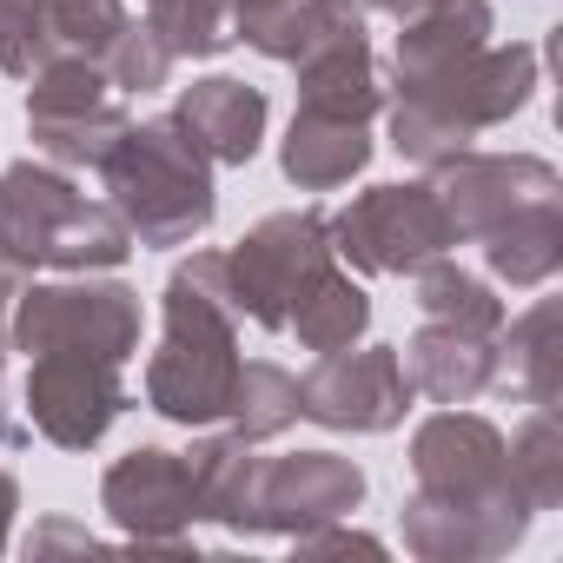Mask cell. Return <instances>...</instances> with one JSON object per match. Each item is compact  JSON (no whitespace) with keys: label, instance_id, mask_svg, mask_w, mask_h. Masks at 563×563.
<instances>
[{"label":"cell","instance_id":"obj_1","mask_svg":"<svg viewBox=\"0 0 563 563\" xmlns=\"http://www.w3.org/2000/svg\"><path fill=\"white\" fill-rule=\"evenodd\" d=\"M159 352L146 358V405L166 424H219L232 378L245 365L239 352V306L225 292V252H192L173 265L159 292Z\"/></svg>","mask_w":563,"mask_h":563},{"label":"cell","instance_id":"obj_2","mask_svg":"<svg viewBox=\"0 0 563 563\" xmlns=\"http://www.w3.org/2000/svg\"><path fill=\"white\" fill-rule=\"evenodd\" d=\"M126 219L107 199H87L67 166H0V265L8 272H113L126 265Z\"/></svg>","mask_w":563,"mask_h":563},{"label":"cell","instance_id":"obj_3","mask_svg":"<svg viewBox=\"0 0 563 563\" xmlns=\"http://www.w3.org/2000/svg\"><path fill=\"white\" fill-rule=\"evenodd\" d=\"M537 47L510 41V47H477L471 60H457L451 74L438 80H418V87H391L385 93V113H391V146L411 159V166H438L451 153H464L477 133L517 120L537 93Z\"/></svg>","mask_w":563,"mask_h":563},{"label":"cell","instance_id":"obj_4","mask_svg":"<svg viewBox=\"0 0 563 563\" xmlns=\"http://www.w3.org/2000/svg\"><path fill=\"white\" fill-rule=\"evenodd\" d=\"M107 179V206L126 219L133 245H192L212 212H219V186H212V159L192 146V133L159 113V120H133L113 153L100 159Z\"/></svg>","mask_w":563,"mask_h":563},{"label":"cell","instance_id":"obj_5","mask_svg":"<svg viewBox=\"0 0 563 563\" xmlns=\"http://www.w3.org/2000/svg\"><path fill=\"white\" fill-rule=\"evenodd\" d=\"M411 490L424 504H444V510H464L477 517L484 530H497L504 550L523 543L530 530V497L517 490L510 477V451H504V431L464 405H444L431 411L418 431H411Z\"/></svg>","mask_w":563,"mask_h":563},{"label":"cell","instance_id":"obj_6","mask_svg":"<svg viewBox=\"0 0 563 563\" xmlns=\"http://www.w3.org/2000/svg\"><path fill=\"white\" fill-rule=\"evenodd\" d=\"M140 292L107 272H67L54 286H21L8 306V345L41 358V352H93L126 365L140 352Z\"/></svg>","mask_w":563,"mask_h":563},{"label":"cell","instance_id":"obj_7","mask_svg":"<svg viewBox=\"0 0 563 563\" xmlns=\"http://www.w3.org/2000/svg\"><path fill=\"white\" fill-rule=\"evenodd\" d=\"M332 212L299 206V212H272L258 219L232 252H225V292L239 306V319H252L258 332H286L299 292L319 272H332Z\"/></svg>","mask_w":563,"mask_h":563},{"label":"cell","instance_id":"obj_8","mask_svg":"<svg viewBox=\"0 0 563 563\" xmlns=\"http://www.w3.org/2000/svg\"><path fill=\"white\" fill-rule=\"evenodd\" d=\"M451 245L457 232L424 179L365 186L345 212H332V252L372 278H411L424 258H444Z\"/></svg>","mask_w":563,"mask_h":563},{"label":"cell","instance_id":"obj_9","mask_svg":"<svg viewBox=\"0 0 563 563\" xmlns=\"http://www.w3.org/2000/svg\"><path fill=\"white\" fill-rule=\"evenodd\" d=\"M133 126L126 100L107 87V74L93 60H54L27 80V133H34V153L80 173L113 153V140Z\"/></svg>","mask_w":563,"mask_h":563},{"label":"cell","instance_id":"obj_10","mask_svg":"<svg viewBox=\"0 0 563 563\" xmlns=\"http://www.w3.org/2000/svg\"><path fill=\"white\" fill-rule=\"evenodd\" d=\"M411 378L398 345H345V352H319V365L299 378V418L325 424V431H352V438H385L405 424L411 411Z\"/></svg>","mask_w":563,"mask_h":563},{"label":"cell","instance_id":"obj_11","mask_svg":"<svg viewBox=\"0 0 563 563\" xmlns=\"http://www.w3.org/2000/svg\"><path fill=\"white\" fill-rule=\"evenodd\" d=\"M424 173H431L424 186L438 192V206H444L457 245H477V239L497 232L510 212H523V206L563 192L556 166L537 159V153H477V146H464V153H451V159H438V166H424Z\"/></svg>","mask_w":563,"mask_h":563},{"label":"cell","instance_id":"obj_12","mask_svg":"<svg viewBox=\"0 0 563 563\" xmlns=\"http://www.w3.org/2000/svg\"><path fill=\"white\" fill-rule=\"evenodd\" d=\"M126 411V365L93 352L27 358V424L60 451H93Z\"/></svg>","mask_w":563,"mask_h":563},{"label":"cell","instance_id":"obj_13","mask_svg":"<svg viewBox=\"0 0 563 563\" xmlns=\"http://www.w3.org/2000/svg\"><path fill=\"white\" fill-rule=\"evenodd\" d=\"M100 510L140 550H192L199 497H192V477H186V451L140 444V451L113 457L107 477H100Z\"/></svg>","mask_w":563,"mask_h":563},{"label":"cell","instance_id":"obj_14","mask_svg":"<svg viewBox=\"0 0 563 563\" xmlns=\"http://www.w3.org/2000/svg\"><path fill=\"white\" fill-rule=\"evenodd\" d=\"M365 504V471L339 451H286L258 457L252 484V530L245 537H306L319 523H339Z\"/></svg>","mask_w":563,"mask_h":563},{"label":"cell","instance_id":"obj_15","mask_svg":"<svg viewBox=\"0 0 563 563\" xmlns=\"http://www.w3.org/2000/svg\"><path fill=\"white\" fill-rule=\"evenodd\" d=\"M126 0H8L0 14V74L34 80L54 60H93L126 27Z\"/></svg>","mask_w":563,"mask_h":563},{"label":"cell","instance_id":"obj_16","mask_svg":"<svg viewBox=\"0 0 563 563\" xmlns=\"http://www.w3.org/2000/svg\"><path fill=\"white\" fill-rule=\"evenodd\" d=\"M405 378L418 398L431 405H477L484 391H497V332H464L444 319H424L405 345Z\"/></svg>","mask_w":563,"mask_h":563},{"label":"cell","instance_id":"obj_17","mask_svg":"<svg viewBox=\"0 0 563 563\" xmlns=\"http://www.w3.org/2000/svg\"><path fill=\"white\" fill-rule=\"evenodd\" d=\"M490 34H497L490 0H418L391 41V87H418V80L451 74L457 60L490 47Z\"/></svg>","mask_w":563,"mask_h":563},{"label":"cell","instance_id":"obj_18","mask_svg":"<svg viewBox=\"0 0 563 563\" xmlns=\"http://www.w3.org/2000/svg\"><path fill=\"white\" fill-rule=\"evenodd\" d=\"M173 120L192 133V146L212 159V166H245L258 146H265V93L252 80H232V74H206L192 87H179L173 100Z\"/></svg>","mask_w":563,"mask_h":563},{"label":"cell","instance_id":"obj_19","mask_svg":"<svg viewBox=\"0 0 563 563\" xmlns=\"http://www.w3.org/2000/svg\"><path fill=\"white\" fill-rule=\"evenodd\" d=\"M292 74H299V113L358 120V126H372L385 113V80H378V54L365 34H345V41L306 54Z\"/></svg>","mask_w":563,"mask_h":563},{"label":"cell","instance_id":"obj_20","mask_svg":"<svg viewBox=\"0 0 563 563\" xmlns=\"http://www.w3.org/2000/svg\"><path fill=\"white\" fill-rule=\"evenodd\" d=\"M372 166V126L358 120H325V113H292L278 140V173L299 192H339Z\"/></svg>","mask_w":563,"mask_h":563},{"label":"cell","instance_id":"obj_21","mask_svg":"<svg viewBox=\"0 0 563 563\" xmlns=\"http://www.w3.org/2000/svg\"><path fill=\"white\" fill-rule=\"evenodd\" d=\"M497 391H517L523 405H543V411L563 405V312H556V299H537L523 319H504Z\"/></svg>","mask_w":563,"mask_h":563},{"label":"cell","instance_id":"obj_22","mask_svg":"<svg viewBox=\"0 0 563 563\" xmlns=\"http://www.w3.org/2000/svg\"><path fill=\"white\" fill-rule=\"evenodd\" d=\"M345 34H365V14L352 0H278V8L232 27V41H245L252 54H265L278 67H299L306 54H319V47H332Z\"/></svg>","mask_w":563,"mask_h":563},{"label":"cell","instance_id":"obj_23","mask_svg":"<svg viewBox=\"0 0 563 563\" xmlns=\"http://www.w3.org/2000/svg\"><path fill=\"white\" fill-rule=\"evenodd\" d=\"M477 245H484V265H490L497 286H510V292L550 286L556 265H563V192H556V199H537V206H523V212H510V219H504L497 232H484Z\"/></svg>","mask_w":563,"mask_h":563},{"label":"cell","instance_id":"obj_24","mask_svg":"<svg viewBox=\"0 0 563 563\" xmlns=\"http://www.w3.org/2000/svg\"><path fill=\"white\" fill-rule=\"evenodd\" d=\"M186 477L199 497V523H225L232 537L252 530V484H258V444L225 431V438H199L186 451Z\"/></svg>","mask_w":563,"mask_h":563},{"label":"cell","instance_id":"obj_25","mask_svg":"<svg viewBox=\"0 0 563 563\" xmlns=\"http://www.w3.org/2000/svg\"><path fill=\"white\" fill-rule=\"evenodd\" d=\"M286 332H292L306 352H345V345H358V339L372 332V292L358 286L345 265H332V272H319L312 286L299 292Z\"/></svg>","mask_w":563,"mask_h":563},{"label":"cell","instance_id":"obj_26","mask_svg":"<svg viewBox=\"0 0 563 563\" xmlns=\"http://www.w3.org/2000/svg\"><path fill=\"white\" fill-rule=\"evenodd\" d=\"M411 306L424 319H444V325H464V332H504V299L484 286L477 272H464L451 252L424 258L411 272Z\"/></svg>","mask_w":563,"mask_h":563},{"label":"cell","instance_id":"obj_27","mask_svg":"<svg viewBox=\"0 0 563 563\" xmlns=\"http://www.w3.org/2000/svg\"><path fill=\"white\" fill-rule=\"evenodd\" d=\"M225 418L239 438L252 444H272L299 424V378L278 365V358H245L239 378H232V398H225Z\"/></svg>","mask_w":563,"mask_h":563},{"label":"cell","instance_id":"obj_28","mask_svg":"<svg viewBox=\"0 0 563 563\" xmlns=\"http://www.w3.org/2000/svg\"><path fill=\"white\" fill-rule=\"evenodd\" d=\"M398 523H405V550H411L418 563H490V556H510V550L497 543V530H484V523L464 517V510L424 504L418 490L405 497Z\"/></svg>","mask_w":563,"mask_h":563},{"label":"cell","instance_id":"obj_29","mask_svg":"<svg viewBox=\"0 0 563 563\" xmlns=\"http://www.w3.org/2000/svg\"><path fill=\"white\" fill-rule=\"evenodd\" d=\"M504 451H510V477L530 497V510H556L563 504V424H556V411L530 405V418L504 438Z\"/></svg>","mask_w":563,"mask_h":563},{"label":"cell","instance_id":"obj_30","mask_svg":"<svg viewBox=\"0 0 563 563\" xmlns=\"http://www.w3.org/2000/svg\"><path fill=\"white\" fill-rule=\"evenodd\" d=\"M146 27L166 41L173 60H212L232 41V21L219 0H146Z\"/></svg>","mask_w":563,"mask_h":563},{"label":"cell","instance_id":"obj_31","mask_svg":"<svg viewBox=\"0 0 563 563\" xmlns=\"http://www.w3.org/2000/svg\"><path fill=\"white\" fill-rule=\"evenodd\" d=\"M173 54H166V41L146 27V21H126L120 34H113V47L100 54V74H107V87L126 100V93H159L166 80H173Z\"/></svg>","mask_w":563,"mask_h":563},{"label":"cell","instance_id":"obj_32","mask_svg":"<svg viewBox=\"0 0 563 563\" xmlns=\"http://www.w3.org/2000/svg\"><path fill=\"white\" fill-rule=\"evenodd\" d=\"M292 550H299V556H385V537L345 530V517H339V523H319V530L292 537Z\"/></svg>","mask_w":563,"mask_h":563},{"label":"cell","instance_id":"obj_33","mask_svg":"<svg viewBox=\"0 0 563 563\" xmlns=\"http://www.w3.org/2000/svg\"><path fill=\"white\" fill-rule=\"evenodd\" d=\"M14 278H21V272L0 265V451L27 444V424H21V418H14V405H8V352H14V345H8V306H14V292H21Z\"/></svg>","mask_w":563,"mask_h":563},{"label":"cell","instance_id":"obj_34","mask_svg":"<svg viewBox=\"0 0 563 563\" xmlns=\"http://www.w3.org/2000/svg\"><path fill=\"white\" fill-rule=\"evenodd\" d=\"M100 537L93 530H74V523H41L34 530V543H27V556H41V550H93Z\"/></svg>","mask_w":563,"mask_h":563},{"label":"cell","instance_id":"obj_35","mask_svg":"<svg viewBox=\"0 0 563 563\" xmlns=\"http://www.w3.org/2000/svg\"><path fill=\"white\" fill-rule=\"evenodd\" d=\"M14 510H21V484L14 471H0V556H8V537H14Z\"/></svg>","mask_w":563,"mask_h":563},{"label":"cell","instance_id":"obj_36","mask_svg":"<svg viewBox=\"0 0 563 563\" xmlns=\"http://www.w3.org/2000/svg\"><path fill=\"white\" fill-rule=\"evenodd\" d=\"M352 8H358V14H391V21H405L418 0H352Z\"/></svg>","mask_w":563,"mask_h":563},{"label":"cell","instance_id":"obj_37","mask_svg":"<svg viewBox=\"0 0 563 563\" xmlns=\"http://www.w3.org/2000/svg\"><path fill=\"white\" fill-rule=\"evenodd\" d=\"M225 8V21L239 27V21H252V14H265V8H278V0H219Z\"/></svg>","mask_w":563,"mask_h":563},{"label":"cell","instance_id":"obj_38","mask_svg":"<svg viewBox=\"0 0 563 563\" xmlns=\"http://www.w3.org/2000/svg\"><path fill=\"white\" fill-rule=\"evenodd\" d=\"M0 14H8V0H0Z\"/></svg>","mask_w":563,"mask_h":563}]
</instances>
